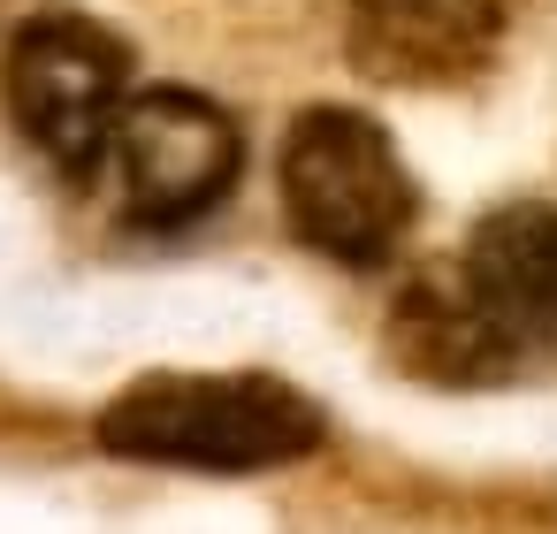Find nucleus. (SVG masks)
Returning a JSON list of instances; mask_svg holds the SVG:
<instances>
[{"label": "nucleus", "mask_w": 557, "mask_h": 534, "mask_svg": "<svg viewBox=\"0 0 557 534\" xmlns=\"http://www.w3.org/2000/svg\"><path fill=\"white\" fill-rule=\"evenodd\" d=\"M321 443V405L275 374H146L100 412V450L184 473H275Z\"/></svg>", "instance_id": "nucleus-1"}, {"label": "nucleus", "mask_w": 557, "mask_h": 534, "mask_svg": "<svg viewBox=\"0 0 557 534\" xmlns=\"http://www.w3.org/2000/svg\"><path fill=\"white\" fill-rule=\"evenodd\" d=\"M275 184H283L290 237L336 268H382L420 214L405 153L359 108H298L283 131Z\"/></svg>", "instance_id": "nucleus-2"}, {"label": "nucleus", "mask_w": 557, "mask_h": 534, "mask_svg": "<svg viewBox=\"0 0 557 534\" xmlns=\"http://www.w3.org/2000/svg\"><path fill=\"white\" fill-rule=\"evenodd\" d=\"M0 92H9L16 131L70 176L85 184L108 146L115 123L131 108V54L108 24L77 16V9H39L16 24L9 39V70H0Z\"/></svg>", "instance_id": "nucleus-3"}, {"label": "nucleus", "mask_w": 557, "mask_h": 534, "mask_svg": "<svg viewBox=\"0 0 557 534\" xmlns=\"http://www.w3.org/2000/svg\"><path fill=\"white\" fill-rule=\"evenodd\" d=\"M108 153H115L123 214L138 229H191L199 214H214L230 199V184L245 169V131L207 92L153 85V92H131Z\"/></svg>", "instance_id": "nucleus-4"}, {"label": "nucleus", "mask_w": 557, "mask_h": 534, "mask_svg": "<svg viewBox=\"0 0 557 534\" xmlns=\"http://www.w3.org/2000/svg\"><path fill=\"white\" fill-rule=\"evenodd\" d=\"M504 39V0H344V54L397 92L466 85Z\"/></svg>", "instance_id": "nucleus-5"}, {"label": "nucleus", "mask_w": 557, "mask_h": 534, "mask_svg": "<svg viewBox=\"0 0 557 534\" xmlns=\"http://www.w3.org/2000/svg\"><path fill=\"white\" fill-rule=\"evenodd\" d=\"M450 275L473 298L481 328L511 351V367L557 344V207L549 199H511L481 214Z\"/></svg>", "instance_id": "nucleus-6"}, {"label": "nucleus", "mask_w": 557, "mask_h": 534, "mask_svg": "<svg viewBox=\"0 0 557 534\" xmlns=\"http://www.w3.org/2000/svg\"><path fill=\"white\" fill-rule=\"evenodd\" d=\"M389 359L412 374V382H443V389H473V382H496L511 374V351L481 328L473 298L458 290L450 268H428L397 290L389 306Z\"/></svg>", "instance_id": "nucleus-7"}, {"label": "nucleus", "mask_w": 557, "mask_h": 534, "mask_svg": "<svg viewBox=\"0 0 557 534\" xmlns=\"http://www.w3.org/2000/svg\"><path fill=\"white\" fill-rule=\"evenodd\" d=\"M0 9H9V0H0Z\"/></svg>", "instance_id": "nucleus-8"}]
</instances>
